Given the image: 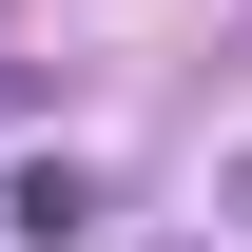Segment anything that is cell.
<instances>
[{
	"mask_svg": "<svg viewBox=\"0 0 252 252\" xmlns=\"http://www.w3.org/2000/svg\"><path fill=\"white\" fill-rule=\"evenodd\" d=\"M0 233H39V252H59V233H97V175H78V156H39L20 194H0Z\"/></svg>",
	"mask_w": 252,
	"mask_h": 252,
	"instance_id": "cell-1",
	"label": "cell"
}]
</instances>
